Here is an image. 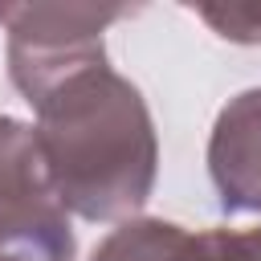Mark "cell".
Instances as JSON below:
<instances>
[{"mask_svg":"<svg viewBox=\"0 0 261 261\" xmlns=\"http://www.w3.org/2000/svg\"><path fill=\"white\" fill-rule=\"evenodd\" d=\"M208 175L228 216L261 212V86L228 98L212 122Z\"/></svg>","mask_w":261,"mask_h":261,"instance_id":"4","label":"cell"},{"mask_svg":"<svg viewBox=\"0 0 261 261\" xmlns=\"http://www.w3.org/2000/svg\"><path fill=\"white\" fill-rule=\"evenodd\" d=\"M196 16L216 29V37L237 45H261V4H200Z\"/></svg>","mask_w":261,"mask_h":261,"instance_id":"7","label":"cell"},{"mask_svg":"<svg viewBox=\"0 0 261 261\" xmlns=\"http://www.w3.org/2000/svg\"><path fill=\"white\" fill-rule=\"evenodd\" d=\"M77 249H53L37 241H0V261H73Z\"/></svg>","mask_w":261,"mask_h":261,"instance_id":"8","label":"cell"},{"mask_svg":"<svg viewBox=\"0 0 261 261\" xmlns=\"http://www.w3.org/2000/svg\"><path fill=\"white\" fill-rule=\"evenodd\" d=\"M90 261H192V228L163 216H130L98 241Z\"/></svg>","mask_w":261,"mask_h":261,"instance_id":"5","label":"cell"},{"mask_svg":"<svg viewBox=\"0 0 261 261\" xmlns=\"http://www.w3.org/2000/svg\"><path fill=\"white\" fill-rule=\"evenodd\" d=\"M130 16L122 4H8L0 8L4 24V57L8 77L24 94L29 106H37L53 86L65 77L102 65L106 45L102 33Z\"/></svg>","mask_w":261,"mask_h":261,"instance_id":"2","label":"cell"},{"mask_svg":"<svg viewBox=\"0 0 261 261\" xmlns=\"http://www.w3.org/2000/svg\"><path fill=\"white\" fill-rule=\"evenodd\" d=\"M33 110L37 155L57 204L82 220L139 216L159 171V139L139 86L102 61L53 86Z\"/></svg>","mask_w":261,"mask_h":261,"instance_id":"1","label":"cell"},{"mask_svg":"<svg viewBox=\"0 0 261 261\" xmlns=\"http://www.w3.org/2000/svg\"><path fill=\"white\" fill-rule=\"evenodd\" d=\"M0 241H37L57 249H77L69 212L57 204L33 126L0 114Z\"/></svg>","mask_w":261,"mask_h":261,"instance_id":"3","label":"cell"},{"mask_svg":"<svg viewBox=\"0 0 261 261\" xmlns=\"http://www.w3.org/2000/svg\"><path fill=\"white\" fill-rule=\"evenodd\" d=\"M192 261H261V228L192 232Z\"/></svg>","mask_w":261,"mask_h":261,"instance_id":"6","label":"cell"}]
</instances>
